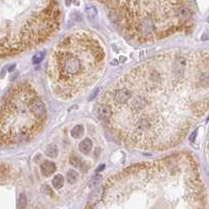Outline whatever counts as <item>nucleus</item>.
I'll use <instances>...</instances> for the list:
<instances>
[{
    "label": "nucleus",
    "mask_w": 209,
    "mask_h": 209,
    "mask_svg": "<svg viewBox=\"0 0 209 209\" xmlns=\"http://www.w3.org/2000/svg\"><path fill=\"white\" fill-rule=\"evenodd\" d=\"M65 2H66V4H67V5L71 4V0H65Z\"/></svg>",
    "instance_id": "obj_22"
},
{
    "label": "nucleus",
    "mask_w": 209,
    "mask_h": 209,
    "mask_svg": "<svg viewBox=\"0 0 209 209\" xmlns=\"http://www.w3.org/2000/svg\"><path fill=\"white\" fill-rule=\"evenodd\" d=\"M97 113H98L99 117L104 120H109L112 116V109L110 108V106L107 104H102V102H99L98 107H97Z\"/></svg>",
    "instance_id": "obj_4"
},
{
    "label": "nucleus",
    "mask_w": 209,
    "mask_h": 209,
    "mask_svg": "<svg viewBox=\"0 0 209 209\" xmlns=\"http://www.w3.org/2000/svg\"><path fill=\"white\" fill-rule=\"evenodd\" d=\"M85 133V129L82 125H78L75 127L72 128L71 130V136L74 137V138H81V137L84 135Z\"/></svg>",
    "instance_id": "obj_9"
},
{
    "label": "nucleus",
    "mask_w": 209,
    "mask_h": 209,
    "mask_svg": "<svg viewBox=\"0 0 209 209\" xmlns=\"http://www.w3.org/2000/svg\"><path fill=\"white\" fill-rule=\"evenodd\" d=\"M64 182H65L64 177H63L62 175H57V176L53 177L51 183H52V186L56 189H61L63 186H64Z\"/></svg>",
    "instance_id": "obj_8"
},
{
    "label": "nucleus",
    "mask_w": 209,
    "mask_h": 209,
    "mask_svg": "<svg viewBox=\"0 0 209 209\" xmlns=\"http://www.w3.org/2000/svg\"><path fill=\"white\" fill-rule=\"evenodd\" d=\"M207 22H208V23H209V17H208V19H207Z\"/></svg>",
    "instance_id": "obj_23"
},
{
    "label": "nucleus",
    "mask_w": 209,
    "mask_h": 209,
    "mask_svg": "<svg viewBox=\"0 0 209 209\" xmlns=\"http://www.w3.org/2000/svg\"><path fill=\"white\" fill-rule=\"evenodd\" d=\"M196 135H197V131H194L193 133L191 134V136H190V141H193L194 138H196Z\"/></svg>",
    "instance_id": "obj_18"
},
{
    "label": "nucleus",
    "mask_w": 209,
    "mask_h": 209,
    "mask_svg": "<svg viewBox=\"0 0 209 209\" xmlns=\"http://www.w3.org/2000/svg\"><path fill=\"white\" fill-rule=\"evenodd\" d=\"M14 68H15V65L10 66V68H8V71H13V70H14Z\"/></svg>",
    "instance_id": "obj_20"
},
{
    "label": "nucleus",
    "mask_w": 209,
    "mask_h": 209,
    "mask_svg": "<svg viewBox=\"0 0 209 209\" xmlns=\"http://www.w3.org/2000/svg\"><path fill=\"white\" fill-rule=\"evenodd\" d=\"M26 196H25V193H21L19 196V199H18V203H17V207L20 208V209H23L26 207Z\"/></svg>",
    "instance_id": "obj_13"
},
{
    "label": "nucleus",
    "mask_w": 209,
    "mask_h": 209,
    "mask_svg": "<svg viewBox=\"0 0 209 209\" xmlns=\"http://www.w3.org/2000/svg\"><path fill=\"white\" fill-rule=\"evenodd\" d=\"M98 92H99V89H98V88H96V89L94 90L93 92H92V94H91V95L89 96V102H90V101H92V99H94V98H95V96L97 95V94H98Z\"/></svg>",
    "instance_id": "obj_17"
},
{
    "label": "nucleus",
    "mask_w": 209,
    "mask_h": 209,
    "mask_svg": "<svg viewBox=\"0 0 209 209\" xmlns=\"http://www.w3.org/2000/svg\"><path fill=\"white\" fill-rule=\"evenodd\" d=\"M80 152H82L83 154H88L89 152L92 150V141L89 138H86L80 143L79 145Z\"/></svg>",
    "instance_id": "obj_7"
},
{
    "label": "nucleus",
    "mask_w": 209,
    "mask_h": 209,
    "mask_svg": "<svg viewBox=\"0 0 209 209\" xmlns=\"http://www.w3.org/2000/svg\"><path fill=\"white\" fill-rule=\"evenodd\" d=\"M45 56H46V51L45 50L37 52L35 56L33 57V64H39V63H41L43 60H44Z\"/></svg>",
    "instance_id": "obj_12"
},
{
    "label": "nucleus",
    "mask_w": 209,
    "mask_h": 209,
    "mask_svg": "<svg viewBox=\"0 0 209 209\" xmlns=\"http://www.w3.org/2000/svg\"><path fill=\"white\" fill-rule=\"evenodd\" d=\"M105 49L101 41L88 31L66 36L54 47L47 67L53 94L61 99L80 95L102 76Z\"/></svg>",
    "instance_id": "obj_2"
},
{
    "label": "nucleus",
    "mask_w": 209,
    "mask_h": 209,
    "mask_svg": "<svg viewBox=\"0 0 209 209\" xmlns=\"http://www.w3.org/2000/svg\"><path fill=\"white\" fill-rule=\"evenodd\" d=\"M46 107L33 85L20 83L10 90L1 107V141L17 144L34 138L44 127Z\"/></svg>",
    "instance_id": "obj_3"
},
{
    "label": "nucleus",
    "mask_w": 209,
    "mask_h": 209,
    "mask_svg": "<svg viewBox=\"0 0 209 209\" xmlns=\"http://www.w3.org/2000/svg\"><path fill=\"white\" fill-rule=\"evenodd\" d=\"M209 52L170 51L134 67L99 102L112 109L114 136L131 147L161 151L179 144L209 110Z\"/></svg>",
    "instance_id": "obj_1"
},
{
    "label": "nucleus",
    "mask_w": 209,
    "mask_h": 209,
    "mask_svg": "<svg viewBox=\"0 0 209 209\" xmlns=\"http://www.w3.org/2000/svg\"><path fill=\"white\" fill-rule=\"evenodd\" d=\"M45 154H46L48 157H50V158H56L57 155H58V148L54 144H49L46 148Z\"/></svg>",
    "instance_id": "obj_11"
},
{
    "label": "nucleus",
    "mask_w": 209,
    "mask_h": 209,
    "mask_svg": "<svg viewBox=\"0 0 209 209\" xmlns=\"http://www.w3.org/2000/svg\"><path fill=\"white\" fill-rule=\"evenodd\" d=\"M191 15H193V14H191V11L187 7H184V5H183V7H180L178 16H179V19H180V21H181V23L184 25V26L190 20Z\"/></svg>",
    "instance_id": "obj_6"
},
{
    "label": "nucleus",
    "mask_w": 209,
    "mask_h": 209,
    "mask_svg": "<svg viewBox=\"0 0 209 209\" xmlns=\"http://www.w3.org/2000/svg\"><path fill=\"white\" fill-rule=\"evenodd\" d=\"M70 163H71V165L74 167H78V168L82 167V161L79 158H76V157H71Z\"/></svg>",
    "instance_id": "obj_16"
},
{
    "label": "nucleus",
    "mask_w": 209,
    "mask_h": 209,
    "mask_svg": "<svg viewBox=\"0 0 209 209\" xmlns=\"http://www.w3.org/2000/svg\"><path fill=\"white\" fill-rule=\"evenodd\" d=\"M86 14H87V16L89 17L90 19H94L97 17V11L96 8L94 7H86Z\"/></svg>",
    "instance_id": "obj_14"
},
{
    "label": "nucleus",
    "mask_w": 209,
    "mask_h": 209,
    "mask_svg": "<svg viewBox=\"0 0 209 209\" xmlns=\"http://www.w3.org/2000/svg\"><path fill=\"white\" fill-rule=\"evenodd\" d=\"M120 61H121V62H125V61H127V58H125V57H121V58H120Z\"/></svg>",
    "instance_id": "obj_21"
},
{
    "label": "nucleus",
    "mask_w": 209,
    "mask_h": 209,
    "mask_svg": "<svg viewBox=\"0 0 209 209\" xmlns=\"http://www.w3.org/2000/svg\"><path fill=\"white\" fill-rule=\"evenodd\" d=\"M66 177H67V182L69 183L70 185H73V184H75L76 181H78L79 174L74 170H69L67 171V176Z\"/></svg>",
    "instance_id": "obj_10"
},
{
    "label": "nucleus",
    "mask_w": 209,
    "mask_h": 209,
    "mask_svg": "<svg viewBox=\"0 0 209 209\" xmlns=\"http://www.w3.org/2000/svg\"><path fill=\"white\" fill-rule=\"evenodd\" d=\"M102 182V176H99V175H95L94 177H92V180H91L90 184L94 186V187H96V186H98L101 184Z\"/></svg>",
    "instance_id": "obj_15"
},
{
    "label": "nucleus",
    "mask_w": 209,
    "mask_h": 209,
    "mask_svg": "<svg viewBox=\"0 0 209 209\" xmlns=\"http://www.w3.org/2000/svg\"><path fill=\"white\" fill-rule=\"evenodd\" d=\"M57 170L56 164L52 161L45 160L41 164V173L44 177H50Z\"/></svg>",
    "instance_id": "obj_5"
},
{
    "label": "nucleus",
    "mask_w": 209,
    "mask_h": 209,
    "mask_svg": "<svg viewBox=\"0 0 209 209\" xmlns=\"http://www.w3.org/2000/svg\"><path fill=\"white\" fill-rule=\"evenodd\" d=\"M105 168V164H102V165H99L98 166V168H97V170L96 171H101V170H102Z\"/></svg>",
    "instance_id": "obj_19"
}]
</instances>
